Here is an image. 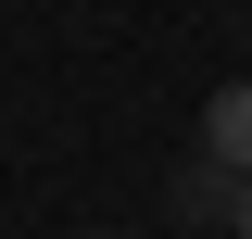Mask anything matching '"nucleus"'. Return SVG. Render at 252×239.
<instances>
[{
  "mask_svg": "<svg viewBox=\"0 0 252 239\" xmlns=\"http://www.w3.org/2000/svg\"><path fill=\"white\" fill-rule=\"evenodd\" d=\"M202 151H215L227 177H252V89H215V114H202Z\"/></svg>",
  "mask_w": 252,
  "mask_h": 239,
  "instance_id": "obj_1",
  "label": "nucleus"
},
{
  "mask_svg": "<svg viewBox=\"0 0 252 239\" xmlns=\"http://www.w3.org/2000/svg\"><path fill=\"white\" fill-rule=\"evenodd\" d=\"M227 227H240V239H252V177H240V189H227Z\"/></svg>",
  "mask_w": 252,
  "mask_h": 239,
  "instance_id": "obj_2",
  "label": "nucleus"
}]
</instances>
